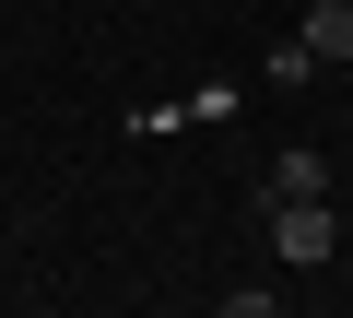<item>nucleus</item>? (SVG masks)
Returning <instances> with one entry per match:
<instances>
[{
    "label": "nucleus",
    "mask_w": 353,
    "mask_h": 318,
    "mask_svg": "<svg viewBox=\"0 0 353 318\" xmlns=\"http://www.w3.org/2000/svg\"><path fill=\"white\" fill-rule=\"evenodd\" d=\"M271 248H283V271H318V259L341 248V224H330V201H283V212H271Z\"/></svg>",
    "instance_id": "obj_1"
},
{
    "label": "nucleus",
    "mask_w": 353,
    "mask_h": 318,
    "mask_svg": "<svg viewBox=\"0 0 353 318\" xmlns=\"http://www.w3.org/2000/svg\"><path fill=\"white\" fill-rule=\"evenodd\" d=\"M294 36H306L318 71H341V59H353V0H306V24H294Z\"/></svg>",
    "instance_id": "obj_2"
},
{
    "label": "nucleus",
    "mask_w": 353,
    "mask_h": 318,
    "mask_svg": "<svg viewBox=\"0 0 353 318\" xmlns=\"http://www.w3.org/2000/svg\"><path fill=\"white\" fill-rule=\"evenodd\" d=\"M283 201H330V166H318V153H283V166L259 177V212H283Z\"/></svg>",
    "instance_id": "obj_3"
},
{
    "label": "nucleus",
    "mask_w": 353,
    "mask_h": 318,
    "mask_svg": "<svg viewBox=\"0 0 353 318\" xmlns=\"http://www.w3.org/2000/svg\"><path fill=\"white\" fill-rule=\"evenodd\" d=\"M212 318H283V295H271V283H236V295H224Z\"/></svg>",
    "instance_id": "obj_4"
}]
</instances>
